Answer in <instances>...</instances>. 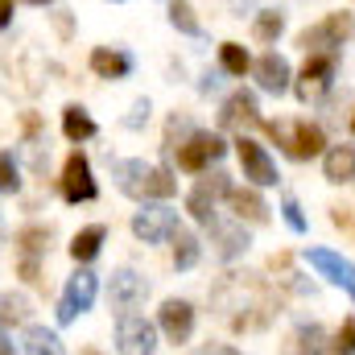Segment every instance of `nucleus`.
<instances>
[{
	"label": "nucleus",
	"mask_w": 355,
	"mask_h": 355,
	"mask_svg": "<svg viewBox=\"0 0 355 355\" xmlns=\"http://www.w3.org/2000/svg\"><path fill=\"white\" fill-rule=\"evenodd\" d=\"M29 4H50V0H29Z\"/></svg>",
	"instance_id": "38"
},
{
	"label": "nucleus",
	"mask_w": 355,
	"mask_h": 355,
	"mask_svg": "<svg viewBox=\"0 0 355 355\" xmlns=\"http://www.w3.org/2000/svg\"><path fill=\"white\" fill-rule=\"evenodd\" d=\"M0 355H17V347H12V339H4V335H0Z\"/></svg>",
	"instance_id": "36"
},
{
	"label": "nucleus",
	"mask_w": 355,
	"mask_h": 355,
	"mask_svg": "<svg viewBox=\"0 0 355 355\" xmlns=\"http://www.w3.org/2000/svg\"><path fill=\"white\" fill-rule=\"evenodd\" d=\"M347 33H352V17H347V12H335V17H327L322 25L306 29V33H302V46H306V50H314V46H343Z\"/></svg>",
	"instance_id": "14"
},
{
	"label": "nucleus",
	"mask_w": 355,
	"mask_h": 355,
	"mask_svg": "<svg viewBox=\"0 0 355 355\" xmlns=\"http://www.w3.org/2000/svg\"><path fill=\"white\" fill-rule=\"evenodd\" d=\"M116 347L124 355H149L157 347L153 322H145V318H137V314H124L120 327H116Z\"/></svg>",
	"instance_id": "6"
},
{
	"label": "nucleus",
	"mask_w": 355,
	"mask_h": 355,
	"mask_svg": "<svg viewBox=\"0 0 355 355\" xmlns=\"http://www.w3.org/2000/svg\"><path fill=\"white\" fill-rule=\"evenodd\" d=\"M352 132H355V120H352Z\"/></svg>",
	"instance_id": "39"
},
{
	"label": "nucleus",
	"mask_w": 355,
	"mask_h": 355,
	"mask_svg": "<svg viewBox=\"0 0 355 355\" xmlns=\"http://www.w3.org/2000/svg\"><path fill=\"white\" fill-rule=\"evenodd\" d=\"M310 265L318 268L322 277H331L335 285H343V289L355 297V265L352 261H343V257L331 252V248H310Z\"/></svg>",
	"instance_id": "12"
},
{
	"label": "nucleus",
	"mask_w": 355,
	"mask_h": 355,
	"mask_svg": "<svg viewBox=\"0 0 355 355\" xmlns=\"http://www.w3.org/2000/svg\"><path fill=\"white\" fill-rule=\"evenodd\" d=\"M17 186H21V178H17V162H12V153H0V190L12 194Z\"/></svg>",
	"instance_id": "30"
},
{
	"label": "nucleus",
	"mask_w": 355,
	"mask_h": 355,
	"mask_svg": "<svg viewBox=\"0 0 355 355\" xmlns=\"http://www.w3.org/2000/svg\"><path fill=\"white\" fill-rule=\"evenodd\" d=\"M335 355H355V318H347L335 335Z\"/></svg>",
	"instance_id": "32"
},
{
	"label": "nucleus",
	"mask_w": 355,
	"mask_h": 355,
	"mask_svg": "<svg viewBox=\"0 0 355 355\" xmlns=\"http://www.w3.org/2000/svg\"><path fill=\"white\" fill-rule=\"evenodd\" d=\"M327 178L331 182H352L355 178V145H339L327 153Z\"/></svg>",
	"instance_id": "18"
},
{
	"label": "nucleus",
	"mask_w": 355,
	"mask_h": 355,
	"mask_svg": "<svg viewBox=\"0 0 355 355\" xmlns=\"http://www.w3.org/2000/svg\"><path fill=\"white\" fill-rule=\"evenodd\" d=\"M91 71H95L99 79H124V75L132 71V58L120 54V50H95V54H91Z\"/></svg>",
	"instance_id": "17"
},
{
	"label": "nucleus",
	"mask_w": 355,
	"mask_h": 355,
	"mask_svg": "<svg viewBox=\"0 0 355 355\" xmlns=\"http://www.w3.org/2000/svg\"><path fill=\"white\" fill-rule=\"evenodd\" d=\"M62 132H67L71 141H87V137H95V120H91L83 107L71 103V107L62 112Z\"/></svg>",
	"instance_id": "20"
},
{
	"label": "nucleus",
	"mask_w": 355,
	"mask_h": 355,
	"mask_svg": "<svg viewBox=\"0 0 355 355\" xmlns=\"http://www.w3.org/2000/svg\"><path fill=\"white\" fill-rule=\"evenodd\" d=\"M87 355H99V352H87Z\"/></svg>",
	"instance_id": "40"
},
{
	"label": "nucleus",
	"mask_w": 355,
	"mask_h": 355,
	"mask_svg": "<svg viewBox=\"0 0 355 355\" xmlns=\"http://www.w3.org/2000/svg\"><path fill=\"white\" fill-rule=\"evenodd\" d=\"M145 293H149V285H145V277H137L132 268L112 272V285H107V302H112V310H132L137 302H145Z\"/></svg>",
	"instance_id": "10"
},
{
	"label": "nucleus",
	"mask_w": 355,
	"mask_h": 355,
	"mask_svg": "<svg viewBox=\"0 0 355 355\" xmlns=\"http://www.w3.org/2000/svg\"><path fill=\"white\" fill-rule=\"evenodd\" d=\"M268 132H272V141L277 145H285V153L289 157H297V162H310V157H318L322 153V128H314V124H268Z\"/></svg>",
	"instance_id": "2"
},
{
	"label": "nucleus",
	"mask_w": 355,
	"mask_h": 355,
	"mask_svg": "<svg viewBox=\"0 0 355 355\" xmlns=\"http://www.w3.org/2000/svg\"><path fill=\"white\" fill-rule=\"evenodd\" d=\"M240 166H244V178H252L257 186H272L277 182L272 157H268L257 141H248V137H240Z\"/></svg>",
	"instance_id": "11"
},
{
	"label": "nucleus",
	"mask_w": 355,
	"mask_h": 355,
	"mask_svg": "<svg viewBox=\"0 0 355 355\" xmlns=\"http://www.w3.org/2000/svg\"><path fill=\"white\" fill-rule=\"evenodd\" d=\"M215 240H219V257H236L248 248V232L240 227H215Z\"/></svg>",
	"instance_id": "23"
},
{
	"label": "nucleus",
	"mask_w": 355,
	"mask_h": 355,
	"mask_svg": "<svg viewBox=\"0 0 355 355\" xmlns=\"http://www.w3.org/2000/svg\"><path fill=\"white\" fill-rule=\"evenodd\" d=\"M29 318V302L21 293H0V322H25Z\"/></svg>",
	"instance_id": "24"
},
{
	"label": "nucleus",
	"mask_w": 355,
	"mask_h": 355,
	"mask_svg": "<svg viewBox=\"0 0 355 355\" xmlns=\"http://www.w3.org/2000/svg\"><path fill=\"white\" fill-rule=\"evenodd\" d=\"M232 207H236V215L248 219V223H265L268 219V207L252 194V190H232Z\"/></svg>",
	"instance_id": "19"
},
{
	"label": "nucleus",
	"mask_w": 355,
	"mask_h": 355,
	"mask_svg": "<svg viewBox=\"0 0 355 355\" xmlns=\"http://www.w3.org/2000/svg\"><path fill=\"white\" fill-rule=\"evenodd\" d=\"M95 272L87 268H79L71 281H67V293H62V302H58V322H75L83 310H91V302H95Z\"/></svg>",
	"instance_id": "4"
},
{
	"label": "nucleus",
	"mask_w": 355,
	"mask_h": 355,
	"mask_svg": "<svg viewBox=\"0 0 355 355\" xmlns=\"http://www.w3.org/2000/svg\"><path fill=\"white\" fill-rule=\"evenodd\" d=\"M170 21H174V29L190 33V37H198V33H202V25L194 21V12H190V4H186V0H174V4H170Z\"/></svg>",
	"instance_id": "25"
},
{
	"label": "nucleus",
	"mask_w": 355,
	"mask_h": 355,
	"mask_svg": "<svg viewBox=\"0 0 355 355\" xmlns=\"http://www.w3.org/2000/svg\"><path fill=\"white\" fill-rule=\"evenodd\" d=\"M335 79V54H310V62L302 67V79H297V95L310 103V99H322L327 87Z\"/></svg>",
	"instance_id": "7"
},
{
	"label": "nucleus",
	"mask_w": 355,
	"mask_h": 355,
	"mask_svg": "<svg viewBox=\"0 0 355 355\" xmlns=\"http://www.w3.org/2000/svg\"><path fill=\"white\" fill-rule=\"evenodd\" d=\"M12 21V0H0V29Z\"/></svg>",
	"instance_id": "35"
},
{
	"label": "nucleus",
	"mask_w": 355,
	"mask_h": 355,
	"mask_svg": "<svg viewBox=\"0 0 355 355\" xmlns=\"http://www.w3.org/2000/svg\"><path fill=\"white\" fill-rule=\"evenodd\" d=\"M198 355H240V352H232V347H207V352H198Z\"/></svg>",
	"instance_id": "37"
},
{
	"label": "nucleus",
	"mask_w": 355,
	"mask_h": 355,
	"mask_svg": "<svg viewBox=\"0 0 355 355\" xmlns=\"http://www.w3.org/2000/svg\"><path fill=\"white\" fill-rule=\"evenodd\" d=\"M223 194H232V182H227V174H211V178H202L194 190H190V215L198 219V223H207L211 227V219H215V202L223 198Z\"/></svg>",
	"instance_id": "5"
},
{
	"label": "nucleus",
	"mask_w": 355,
	"mask_h": 355,
	"mask_svg": "<svg viewBox=\"0 0 355 355\" xmlns=\"http://www.w3.org/2000/svg\"><path fill=\"white\" fill-rule=\"evenodd\" d=\"M62 194L67 202H91L95 198V178L83 153H71L67 157V174H62Z\"/></svg>",
	"instance_id": "9"
},
{
	"label": "nucleus",
	"mask_w": 355,
	"mask_h": 355,
	"mask_svg": "<svg viewBox=\"0 0 355 355\" xmlns=\"http://www.w3.org/2000/svg\"><path fill=\"white\" fill-rule=\"evenodd\" d=\"M132 232H137L145 244L170 240V236L178 232V211H170V207H145V211H137V219H132Z\"/></svg>",
	"instance_id": "8"
},
{
	"label": "nucleus",
	"mask_w": 355,
	"mask_h": 355,
	"mask_svg": "<svg viewBox=\"0 0 355 355\" xmlns=\"http://www.w3.org/2000/svg\"><path fill=\"white\" fill-rule=\"evenodd\" d=\"M219 58H223V71H227V75H244V71L252 67V62H248V50H244V46H236V42H227Z\"/></svg>",
	"instance_id": "26"
},
{
	"label": "nucleus",
	"mask_w": 355,
	"mask_h": 355,
	"mask_svg": "<svg viewBox=\"0 0 355 355\" xmlns=\"http://www.w3.org/2000/svg\"><path fill=\"white\" fill-rule=\"evenodd\" d=\"M112 178L132 198H170L174 194V178L157 166H145V162H112Z\"/></svg>",
	"instance_id": "1"
},
{
	"label": "nucleus",
	"mask_w": 355,
	"mask_h": 355,
	"mask_svg": "<svg viewBox=\"0 0 355 355\" xmlns=\"http://www.w3.org/2000/svg\"><path fill=\"white\" fill-rule=\"evenodd\" d=\"M162 331H166L170 343H186V339H190V331H194V310H190V302L170 297V302L162 306Z\"/></svg>",
	"instance_id": "13"
},
{
	"label": "nucleus",
	"mask_w": 355,
	"mask_h": 355,
	"mask_svg": "<svg viewBox=\"0 0 355 355\" xmlns=\"http://www.w3.org/2000/svg\"><path fill=\"white\" fill-rule=\"evenodd\" d=\"M198 261V240L190 232H178V248H174V265L178 268H190Z\"/></svg>",
	"instance_id": "27"
},
{
	"label": "nucleus",
	"mask_w": 355,
	"mask_h": 355,
	"mask_svg": "<svg viewBox=\"0 0 355 355\" xmlns=\"http://www.w3.org/2000/svg\"><path fill=\"white\" fill-rule=\"evenodd\" d=\"M297 352L302 355H327V347H322V327H302L297 331Z\"/></svg>",
	"instance_id": "28"
},
{
	"label": "nucleus",
	"mask_w": 355,
	"mask_h": 355,
	"mask_svg": "<svg viewBox=\"0 0 355 355\" xmlns=\"http://www.w3.org/2000/svg\"><path fill=\"white\" fill-rule=\"evenodd\" d=\"M99 244H103V227H83V232L75 236V244H71V257H75V261H95Z\"/></svg>",
	"instance_id": "22"
},
{
	"label": "nucleus",
	"mask_w": 355,
	"mask_h": 355,
	"mask_svg": "<svg viewBox=\"0 0 355 355\" xmlns=\"http://www.w3.org/2000/svg\"><path fill=\"white\" fill-rule=\"evenodd\" d=\"M281 29H285V17H281V12H261V17H257V37H261V42H277Z\"/></svg>",
	"instance_id": "29"
},
{
	"label": "nucleus",
	"mask_w": 355,
	"mask_h": 355,
	"mask_svg": "<svg viewBox=\"0 0 355 355\" xmlns=\"http://www.w3.org/2000/svg\"><path fill=\"white\" fill-rule=\"evenodd\" d=\"M145 120H149V99H141V103H137V107H132V116H128V120H124V124H128V128H141V124H145Z\"/></svg>",
	"instance_id": "34"
},
{
	"label": "nucleus",
	"mask_w": 355,
	"mask_h": 355,
	"mask_svg": "<svg viewBox=\"0 0 355 355\" xmlns=\"http://www.w3.org/2000/svg\"><path fill=\"white\" fill-rule=\"evenodd\" d=\"M174 153H178V166H182V170L198 174V170H207L211 162H219V157L227 153V145H223L215 132H190V141L178 145Z\"/></svg>",
	"instance_id": "3"
},
{
	"label": "nucleus",
	"mask_w": 355,
	"mask_h": 355,
	"mask_svg": "<svg viewBox=\"0 0 355 355\" xmlns=\"http://www.w3.org/2000/svg\"><path fill=\"white\" fill-rule=\"evenodd\" d=\"M25 355H67V352H62L58 335H50L46 327H29V335H25Z\"/></svg>",
	"instance_id": "21"
},
{
	"label": "nucleus",
	"mask_w": 355,
	"mask_h": 355,
	"mask_svg": "<svg viewBox=\"0 0 355 355\" xmlns=\"http://www.w3.org/2000/svg\"><path fill=\"white\" fill-rule=\"evenodd\" d=\"M281 211H285V223H289L293 232H306V215H302V207H297L293 198H285V207H281Z\"/></svg>",
	"instance_id": "33"
},
{
	"label": "nucleus",
	"mask_w": 355,
	"mask_h": 355,
	"mask_svg": "<svg viewBox=\"0 0 355 355\" xmlns=\"http://www.w3.org/2000/svg\"><path fill=\"white\" fill-rule=\"evenodd\" d=\"M257 83H261L268 95H281V91L289 87V62H285L281 54H265V58L257 62Z\"/></svg>",
	"instance_id": "16"
},
{
	"label": "nucleus",
	"mask_w": 355,
	"mask_h": 355,
	"mask_svg": "<svg viewBox=\"0 0 355 355\" xmlns=\"http://www.w3.org/2000/svg\"><path fill=\"white\" fill-rule=\"evenodd\" d=\"M219 120H223L227 128H236V124H261V116H257V95H252V91H236V95L223 103Z\"/></svg>",
	"instance_id": "15"
},
{
	"label": "nucleus",
	"mask_w": 355,
	"mask_h": 355,
	"mask_svg": "<svg viewBox=\"0 0 355 355\" xmlns=\"http://www.w3.org/2000/svg\"><path fill=\"white\" fill-rule=\"evenodd\" d=\"M46 240H50V232H42V227H29V232L21 236V252H25V257L33 261V257H37V252L46 248Z\"/></svg>",
	"instance_id": "31"
}]
</instances>
